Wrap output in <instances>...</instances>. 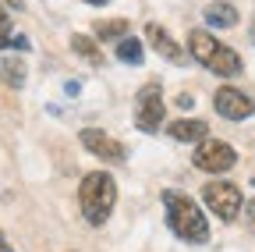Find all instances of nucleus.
Returning a JSON list of instances; mask_svg holds the SVG:
<instances>
[{
    "label": "nucleus",
    "mask_w": 255,
    "mask_h": 252,
    "mask_svg": "<svg viewBox=\"0 0 255 252\" xmlns=\"http://www.w3.org/2000/svg\"><path fill=\"white\" fill-rule=\"evenodd\" d=\"M0 78H4L11 89H21L25 85V64L18 57H4V64H0Z\"/></svg>",
    "instance_id": "2eb2a0df"
},
{
    "label": "nucleus",
    "mask_w": 255,
    "mask_h": 252,
    "mask_svg": "<svg viewBox=\"0 0 255 252\" xmlns=\"http://www.w3.org/2000/svg\"><path fill=\"white\" fill-rule=\"evenodd\" d=\"M167 132H170V139H177V142H202V139L209 135V124H206V121H199V117H191V121H188V117H181V121H174V124H170Z\"/></svg>",
    "instance_id": "9b49d317"
},
{
    "label": "nucleus",
    "mask_w": 255,
    "mask_h": 252,
    "mask_svg": "<svg viewBox=\"0 0 255 252\" xmlns=\"http://www.w3.org/2000/svg\"><path fill=\"white\" fill-rule=\"evenodd\" d=\"M78 139H82V146H85L92 156H100V160H107V164H121L124 156H128L124 142H117V139L107 135L103 128H82Z\"/></svg>",
    "instance_id": "6e6552de"
},
{
    "label": "nucleus",
    "mask_w": 255,
    "mask_h": 252,
    "mask_svg": "<svg viewBox=\"0 0 255 252\" xmlns=\"http://www.w3.org/2000/svg\"><path fill=\"white\" fill-rule=\"evenodd\" d=\"M188 53L199 60L206 71H213L216 78H238L245 71V60L238 50H231L227 43H220L206 28H191L188 32Z\"/></svg>",
    "instance_id": "f257e3e1"
},
{
    "label": "nucleus",
    "mask_w": 255,
    "mask_h": 252,
    "mask_svg": "<svg viewBox=\"0 0 255 252\" xmlns=\"http://www.w3.org/2000/svg\"><path fill=\"white\" fill-rule=\"evenodd\" d=\"M191 164L206 174H227L238 164V149L231 142H220V139H202L191 153Z\"/></svg>",
    "instance_id": "423d86ee"
},
{
    "label": "nucleus",
    "mask_w": 255,
    "mask_h": 252,
    "mask_svg": "<svg viewBox=\"0 0 255 252\" xmlns=\"http://www.w3.org/2000/svg\"><path fill=\"white\" fill-rule=\"evenodd\" d=\"M117 60H124V64H142V60H145V46H142V39L124 36V39L117 43Z\"/></svg>",
    "instance_id": "4468645a"
},
{
    "label": "nucleus",
    "mask_w": 255,
    "mask_h": 252,
    "mask_svg": "<svg viewBox=\"0 0 255 252\" xmlns=\"http://www.w3.org/2000/svg\"><path fill=\"white\" fill-rule=\"evenodd\" d=\"M128 28H131V25H128L124 18H100V21L92 25V32H96L100 43H121L128 36Z\"/></svg>",
    "instance_id": "f8f14e48"
},
{
    "label": "nucleus",
    "mask_w": 255,
    "mask_h": 252,
    "mask_svg": "<svg viewBox=\"0 0 255 252\" xmlns=\"http://www.w3.org/2000/svg\"><path fill=\"white\" fill-rule=\"evenodd\" d=\"M202 199H206L209 213H216L223 224H234V220L241 217V210H245L241 188H238L234 181H223V178H216V181H209V185L202 188Z\"/></svg>",
    "instance_id": "20e7f679"
},
{
    "label": "nucleus",
    "mask_w": 255,
    "mask_h": 252,
    "mask_svg": "<svg viewBox=\"0 0 255 252\" xmlns=\"http://www.w3.org/2000/svg\"><path fill=\"white\" fill-rule=\"evenodd\" d=\"M71 50H75L82 60H89L92 68H100V64H103V50L96 46V39H92V36H82V32H78V36H71Z\"/></svg>",
    "instance_id": "ddd939ff"
},
{
    "label": "nucleus",
    "mask_w": 255,
    "mask_h": 252,
    "mask_svg": "<svg viewBox=\"0 0 255 252\" xmlns=\"http://www.w3.org/2000/svg\"><path fill=\"white\" fill-rule=\"evenodd\" d=\"M78 206H82V217L92 228L107 224L114 206H117V181L107 171H89L78 185Z\"/></svg>",
    "instance_id": "7ed1b4c3"
},
{
    "label": "nucleus",
    "mask_w": 255,
    "mask_h": 252,
    "mask_svg": "<svg viewBox=\"0 0 255 252\" xmlns=\"http://www.w3.org/2000/svg\"><path fill=\"white\" fill-rule=\"evenodd\" d=\"M11 46H14V50H28V46H32V43H28V39H25V36H11Z\"/></svg>",
    "instance_id": "a211bd4d"
},
{
    "label": "nucleus",
    "mask_w": 255,
    "mask_h": 252,
    "mask_svg": "<svg viewBox=\"0 0 255 252\" xmlns=\"http://www.w3.org/2000/svg\"><path fill=\"white\" fill-rule=\"evenodd\" d=\"M11 14L4 11V7H0V50H4V46H11Z\"/></svg>",
    "instance_id": "dca6fc26"
},
{
    "label": "nucleus",
    "mask_w": 255,
    "mask_h": 252,
    "mask_svg": "<svg viewBox=\"0 0 255 252\" xmlns=\"http://www.w3.org/2000/svg\"><path fill=\"white\" fill-rule=\"evenodd\" d=\"M85 4H92V7H103V4H110V0H85Z\"/></svg>",
    "instance_id": "aec40b11"
},
{
    "label": "nucleus",
    "mask_w": 255,
    "mask_h": 252,
    "mask_svg": "<svg viewBox=\"0 0 255 252\" xmlns=\"http://www.w3.org/2000/svg\"><path fill=\"white\" fill-rule=\"evenodd\" d=\"M145 39L152 43V50L163 57V60H170V64H184V57H188V53H184V46H181V43H174V36L167 32L163 25L149 21V25H145Z\"/></svg>",
    "instance_id": "1a4fd4ad"
},
{
    "label": "nucleus",
    "mask_w": 255,
    "mask_h": 252,
    "mask_svg": "<svg viewBox=\"0 0 255 252\" xmlns=\"http://www.w3.org/2000/svg\"><path fill=\"white\" fill-rule=\"evenodd\" d=\"M248 36H252V43H255V21H252V28H248Z\"/></svg>",
    "instance_id": "5701e85b"
},
{
    "label": "nucleus",
    "mask_w": 255,
    "mask_h": 252,
    "mask_svg": "<svg viewBox=\"0 0 255 252\" xmlns=\"http://www.w3.org/2000/svg\"><path fill=\"white\" fill-rule=\"evenodd\" d=\"M202 18H206L209 28H234V25L241 21V18H238V7L227 4V0H213V4L202 11Z\"/></svg>",
    "instance_id": "9d476101"
},
{
    "label": "nucleus",
    "mask_w": 255,
    "mask_h": 252,
    "mask_svg": "<svg viewBox=\"0 0 255 252\" xmlns=\"http://www.w3.org/2000/svg\"><path fill=\"white\" fill-rule=\"evenodd\" d=\"M64 92H68V96H78V92H82V82H68V85H64Z\"/></svg>",
    "instance_id": "6ab92c4d"
},
{
    "label": "nucleus",
    "mask_w": 255,
    "mask_h": 252,
    "mask_svg": "<svg viewBox=\"0 0 255 252\" xmlns=\"http://www.w3.org/2000/svg\"><path fill=\"white\" fill-rule=\"evenodd\" d=\"M213 107L220 117H227V121H245L255 114V100L248 96V92L234 89V85H223L216 89V96H213Z\"/></svg>",
    "instance_id": "0eeeda50"
},
{
    "label": "nucleus",
    "mask_w": 255,
    "mask_h": 252,
    "mask_svg": "<svg viewBox=\"0 0 255 252\" xmlns=\"http://www.w3.org/2000/svg\"><path fill=\"white\" fill-rule=\"evenodd\" d=\"M4 4H7V7H21V0H4Z\"/></svg>",
    "instance_id": "4be33fe9"
},
{
    "label": "nucleus",
    "mask_w": 255,
    "mask_h": 252,
    "mask_svg": "<svg viewBox=\"0 0 255 252\" xmlns=\"http://www.w3.org/2000/svg\"><path fill=\"white\" fill-rule=\"evenodd\" d=\"M245 220H248V228L255 231V199H248V206H245Z\"/></svg>",
    "instance_id": "f3484780"
},
{
    "label": "nucleus",
    "mask_w": 255,
    "mask_h": 252,
    "mask_svg": "<svg viewBox=\"0 0 255 252\" xmlns=\"http://www.w3.org/2000/svg\"><path fill=\"white\" fill-rule=\"evenodd\" d=\"M163 210H167V228H170L181 242H188V245H206V242H209L206 213L199 210V203L191 199V196L167 188V192H163Z\"/></svg>",
    "instance_id": "f03ea898"
},
{
    "label": "nucleus",
    "mask_w": 255,
    "mask_h": 252,
    "mask_svg": "<svg viewBox=\"0 0 255 252\" xmlns=\"http://www.w3.org/2000/svg\"><path fill=\"white\" fill-rule=\"evenodd\" d=\"M0 252H11V245L4 242V235H0Z\"/></svg>",
    "instance_id": "412c9836"
},
{
    "label": "nucleus",
    "mask_w": 255,
    "mask_h": 252,
    "mask_svg": "<svg viewBox=\"0 0 255 252\" xmlns=\"http://www.w3.org/2000/svg\"><path fill=\"white\" fill-rule=\"evenodd\" d=\"M163 85L159 82H145L135 92V128H142L145 135L163 128Z\"/></svg>",
    "instance_id": "39448f33"
}]
</instances>
